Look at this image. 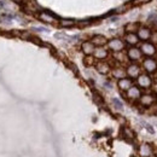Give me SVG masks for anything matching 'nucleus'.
Instances as JSON below:
<instances>
[{
	"mask_svg": "<svg viewBox=\"0 0 157 157\" xmlns=\"http://www.w3.org/2000/svg\"><path fill=\"white\" fill-rule=\"evenodd\" d=\"M141 69L150 74V75H154L157 73V60L155 57H145V58L141 60Z\"/></svg>",
	"mask_w": 157,
	"mask_h": 157,
	"instance_id": "1",
	"label": "nucleus"
},
{
	"mask_svg": "<svg viewBox=\"0 0 157 157\" xmlns=\"http://www.w3.org/2000/svg\"><path fill=\"white\" fill-rule=\"evenodd\" d=\"M137 86L140 87L141 90H150L151 86H152V82H154V78L150 74L147 73H141L137 78Z\"/></svg>",
	"mask_w": 157,
	"mask_h": 157,
	"instance_id": "2",
	"label": "nucleus"
},
{
	"mask_svg": "<svg viewBox=\"0 0 157 157\" xmlns=\"http://www.w3.org/2000/svg\"><path fill=\"white\" fill-rule=\"evenodd\" d=\"M140 51L144 57H155L157 55V46L151 41H144L140 45Z\"/></svg>",
	"mask_w": 157,
	"mask_h": 157,
	"instance_id": "3",
	"label": "nucleus"
},
{
	"mask_svg": "<svg viewBox=\"0 0 157 157\" xmlns=\"http://www.w3.org/2000/svg\"><path fill=\"white\" fill-rule=\"evenodd\" d=\"M106 46H108V50L109 51H111L114 53H117V52H122L124 50L126 42L122 39H120V38H114V39L108 41Z\"/></svg>",
	"mask_w": 157,
	"mask_h": 157,
	"instance_id": "4",
	"label": "nucleus"
},
{
	"mask_svg": "<svg viewBox=\"0 0 157 157\" xmlns=\"http://www.w3.org/2000/svg\"><path fill=\"white\" fill-rule=\"evenodd\" d=\"M126 56H127V58L129 59L131 62H133V63L143 60V57H144L141 51H140V48L138 46H129L127 52H126Z\"/></svg>",
	"mask_w": 157,
	"mask_h": 157,
	"instance_id": "5",
	"label": "nucleus"
},
{
	"mask_svg": "<svg viewBox=\"0 0 157 157\" xmlns=\"http://www.w3.org/2000/svg\"><path fill=\"white\" fill-rule=\"evenodd\" d=\"M155 101H156V96L154 94V93H149V92H146V93H143L141 96H140V98L138 100V104L141 106V108H149V106H151L152 104H155Z\"/></svg>",
	"mask_w": 157,
	"mask_h": 157,
	"instance_id": "6",
	"label": "nucleus"
},
{
	"mask_svg": "<svg viewBox=\"0 0 157 157\" xmlns=\"http://www.w3.org/2000/svg\"><path fill=\"white\" fill-rule=\"evenodd\" d=\"M141 65H139L138 63H129L126 68V73H127V78H132V80H136V78L143 73L141 71Z\"/></svg>",
	"mask_w": 157,
	"mask_h": 157,
	"instance_id": "7",
	"label": "nucleus"
},
{
	"mask_svg": "<svg viewBox=\"0 0 157 157\" xmlns=\"http://www.w3.org/2000/svg\"><path fill=\"white\" fill-rule=\"evenodd\" d=\"M141 94H143V91H141L140 87H138L137 85H133L128 91H126V98L131 100V101H133V103L138 101Z\"/></svg>",
	"mask_w": 157,
	"mask_h": 157,
	"instance_id": "8",
	"label": "nucleus"
},
{
	"mask_svg": "<svg viewBox=\"0 0 157 157\" xmlns=\"http://www.w3.org/2000/svg\"><path fill=\"white\" fill-rule=\"evenodd\" d=\"M151 33H152V29L150 27H147V25H140L137 32V35L138 38H139V40L141 42H144V41H150Z\"/></svg>",
	"mask_w": 157,
	"mask_h": 157,
	"instance_id": "9",
	"label": "nucleus"
},
{
	"mask_svg": "<svg viewBox=\"0 0 157 157\" xmlns=\"http://www.w3.org/2000/svg\"><path fill=\"white\" fill-rule=\"evenodd\" d=\"M96 69L99 74L101 75H108L109 73H111V65L108 63V62H104V60H99L96 64Z\"/></svg>",
	"mask_w": 157,
	"mask_h": 157,
	"instance_id": "10",
	"label": "nucleus"
},
{
	"mask_svg": "<svg viewBox=\"0 0 157 157\" xmlns=\"http://www.w3.org/2000/svg\"><path fill=\"white\" fill-rule=\"evenodd\" d=\"M39 18L45 23H50V24H56L59 23V20L57 16H55L53 13L51 12H40L39 13Z\"/></svg>",
	"mask_w": 157,
	"mask_h": 157,
	"instance_id": "11",
	"label": "nucleus"
},
{
	"mask_svg": "<svg viewBox=\"0 0 157 157\" xmlns=\"http://www.w3.org/2000/svg\"><path fill=\"white\" fill-rule=\"evenodd\" d=\"M139 155L141 157H149L154 155V147L149 143H143L139 146Z\"/></svg>",
	"mask_w": 157,
	"mask_h": 157,
	"instance_id": "12",
	"label": "nucleus"
},
{
	"mask_svg": "<svg viewBox=\"0 0 157 157\" xmlns=\"http://www.w3.org/2000/svg\"><path fill=\"white\" fill-rule=\"evenodd\" d=\"M93 57L98 60H104L109 57V50L105 46H100V47H96L94 52H93Z\"/></svg>",
	"mask_w": 157,
	"mask_h": 157,
	"instance_id": "13",
	"label": "nucleus"
},
{
	"mask_svg": "<svg viewBox=\"0 0 157 157\" xmlns=\"http://www.w3.org/2000/svg\"><path fill=\"white\" fill-rule=\"evenodd\" d=\"M133 85H134V83H133V80L127 78V76L121 78V80H117V87L120 88V91H122V92L128 91Z\"/></svg>",
	"mask_w": 157,
	"mask_h": 157,
	"instance_id": "14",
	"label": "nucleus"
},
{
	"mask_svg": "<svg viewBox=\"0 0 157 157\" xmlns=\"http://www.w3.org/2000/svg\"><path fill=\"white\" fill-rule=\"evenodd\" d=\"M94 50H96V46L91 42V40L83 41V42L81 44V51L83 52L85 56H93Z\"/></svg>",
	"mask_w": 157,
	"mask_h": 157,
	"instance_id": "15",
	"label": "nucleus"
},
{
	"mask_svg": "<svg viewBox=\"0 0 157 157\" xmlns=\"http://www.w3.org/2000/svg\"><path fill=\"white\" fill-rule=\"evenodd\" d=\"M123 41L129 46H137L138 44L140 42L137 33H126L124 36H123Z\"/></svg>",
	"mask_w": 157,
	"mask_h": 157,
	"instance_id": "16",
	"label": "nucleus"
},
{
	"mask_svg": "<svg viewBox=\"0 0 157 157\" xmlns=\"http://www.w3.org/2000/svg\"><path fill=\"white\" fill-rule=\"evenodd\" d=\"M111 75L113 78L116 80H121V78H126L127 73H126V68L123 67H115L114 69H111Z\"/></svg>",
	"mask_w": 157,
	"mask_h": 157,
	"instance_id": "17",
	"label": "nucleus"
},
{
	"mask_svg": "<svg viewBox=\"0 0 157 157\" xmlns=\"http://www.w3.org/2000/svg\"><path fill=\"white\" fill-rule=\"evenodd\" d=\"M109 40L106 39L104 35H100V34H97V35H93L92 39H91V42L96 46V47H100V46H105L108 44Z\"/></svg>",
	"mask_w": 157,
	"mask_h": 157,
	"instance_id": "18",
	"label": "nucleus"
},
{
	"mask_svg": "<svg viewBox=\"0 0 157 157\" xmlns=\"http://www.w3.org/2000/svg\"><path fill=\"white\" fill-rule=\"evenodd\" d=\"M140 24L138 22H132V23H127L124 27V32L126 33H137L139 29Z\"/></svg>",
	"mask_w": 157,
	"mask_h": 157,
	"instance_id": "19",
	"label": "nucleus"
},
{
	"mask_svg": "<svg viewBox=\"0 0 157 157\" xmlns=\"http://www.w3.org/2000/svg\"><path fill=\"white\" fill-rule=\"evenodd\" d=\"M59 24L64 28H70V27H74L76 22L74 20H59Z\"/></svg>",
	"mask_w": 157,
	"mask_h": 157,
	"instance_id": "20",
	"label": "nucleus"
},
{
	"mask_svg": "<svg viewBox=\"0 0 157 157\" xmlns=\"http://www.w3.org/2000/svg\"><path fill=\"white\" fill-rule=\"evenodd\" d=\"M122 132H123V136L127 138V139H133V138H134L133 131H132L131 128H128V127H124V128L122 129Z\"/></svg>",
	"mask_w": 157,
	"mask_h": 157,
	"instance_id": "21",
	"label": "nucleus"
},
{
	"mask_svg": "<svg viewBox=\"0 0 157 157\" xmlns=\"http://www.w3.org/2000/svg\"><path fill=\"white\" fill-rule=\"evenodd\" d=\"M146 110H147V113H149V115H157V104H152L151 106H149V108H146Z\"/></svg>",
	"mask_w": 157,
	"mask_h": 157,
	"instance_id": "22",
	"label": "nucleus"
},
{
	"mask_svg": "<svg viewBox=\"0 0 157 157\" xmlns=\"http://www.w3.org/2000/svg\"><path fill=\"white\" fill-rule=\"evenodd\" d=\"M94 57L93 56H86L85 57V64L86 65H94L96 63H94Z\"/></svg>",
	"mask_w": 157,
	"mask_h": 157,
	"instance_id": "23",
	"label": "nucleus"
},
{
	"mask_svg": "<svg viewBox=\"0 0 157 157\" xmlns=\"http://www.w3.org/2000/svg\"><path fill=\"white\" fill-rule=\"evenodd\" d=\"M113 104H114V106L117 109V110H122L123 109V104L121 103V100H118V99H113Z\"/></svg>",
	"mask_w": 157,
	"mask_h": 157,
	"instance_id": "24",
	"label": "nucleus"
},
{
	"mask_svg": "<svg viewBox=\"0 0 157 157\" xmlns=\"http://www.w3.org/2000/svg\"><path fill=\"white\" fill-rule=\"evenodd\" d=\"M150 41H151L154 45H156V46H157V29L152 30V33H151V38H150Z\"/></svg>",
	"mask_w": 157,
	"mask_h": 157,
	"instance_id": "25",
	"label": "nucleus"
},
{
	"mask_svg": "<svg viewBox=\"0 0 157 157\" xmlns=\"http://www.w3.org/2000/svg\"><path fill=\"white\" fill-rule=\"evenodd\" d=\"M129 9V6L128 5H122V6H120L117 7L116 10H115V12H117V13H121V12H124V11H127Z\"/></svg>",
	"mask_w": 157,
	"mask_h": 157,
	"instance_id": "26",
	"label": "nucleus"
},
{
	"mask_svg": "<svg viewBox=\"0 0 157 157\" xmlns=\"http://www.w3.org/2000/svg\"><path fill=\"white\" fill-rule=\"evenodd\" d=\"M150 90L152 91V93L155 96H157V78H154V82H152V86H151Z\"/></svg>",
	"mask_w": 157,
	"mask_h": 157,
	"instance_id": "27",
	"label": "nucleus"
},
{
	"mask_svg": "<svg viewBox=\"0 0 157 157\" xmlns=\"http://www.w3.org/2000/svg\"><path fill=\"white\" fill-rule=\"evenodd\" d=\"M149 21H152V23L157 24V13H151L149 17Z\"/></svg>",
	"mask_w": 157,
	"mask_h": 157,
	"instance_id": "28",
	"label": "nucleus"
},
{
	"mask_svg": "<svg viewBox=\"0 0 157 157\" xmlns=\"http://www.w3.org/2000/svg\"><path fill=\"white\" fill-rule=\"evenodd\" d=\"M145 127H146V129L151 133V134H154L155 133V129H154V127L151 126V124H147V123H145Z\"/></svg>",
	"mask_w": 157,
	"mask_h": 157,
	"instance_id": "29",
	"label": "nucleus"
},
{
	"mask_svg": "<svg viewBox=\"0 0 157 157\" xmlns=\"http://www.w3.org/2000/svg\"><path fill=\"white\" fill-rule=\"evenodd\" d=\"M149 1H151V0H134L133 4H146Z\"/></svg>",
	"mask_w": 157,
	"mask_h": 157,
	"instance_id": "30",
	"label": "nucleus"
},
{
	"mask_svg": "<svg viewBox=\"0 0 157 157\" xmlns=\"http://www.w3.org/2000/svg\"><path fill=\"white\" fill-rule=\"evenodd\" d=\"M12 1H13V2H16V4H21L23 0H12Z\"/></svg>",
	"mask_w": 157,
	"mask_h": 157,
	"instance_id": "31",
	"label": "nucleus"
},
{
	"mask_svg": "<svg viewBox=\"0 0 157 157\" xmlns=\"http://www.w3.org/2000/svg\"><path fill=\"white\" fill-rule=\"evenodd\" d=\"M149 157H156V155H151V156H149Z\"/></svg>",
	"mask_w": 157,
	"mask_h": 157,
	"instance_id": "32",
	"label": "nucleus"
},
{
	"mask_svg": "<svg viewBox=\"0 0 157 157\" xmlns=\"http://www.w3.org/2000/svg\"><path fill=\"white\" fill-rule=\"evenodd\" d=\"M155 103H156V104H157V96H156V101H155Z\"/></svg>",
	"mask_w": 157,
	"mask_h": 157,
	"instance_id": "33",
	"label": "nucleus"
}]
</instances>
